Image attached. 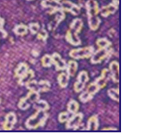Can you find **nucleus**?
Wrapping results in <instances>:
<instances>
[{"instance_id": "obj_20", "label": "nucleus", "mask_w": 156, "mask_h": 133, "mask_svg": "<svg viewBox=\"0 0 156 133\" xmlns=\"http://www.w3.org/2000/svg\"><path fill=\"white\" fill-rule=\"evenodd\" d=\"M107 73H108V69H103L102 72H101V76L97 78L95 82L99 85L101 88H102L105 87L107 84Z\"/></svg>"}, {"instance_id": "obj_5", "label": "nucleus", "mask_w": 156, "mask_h": 133, "mask_svg": "<svg viewBox=\"0 0 156 133\" xmlns=\"http://www.w3.org/2000/svg\"><path fill=\"white\" fill-rule=\"evenodd\" d=\"M101 87L95 81L94 83H90L89 85V87H87V90L80 95V101L82 103H87V102L90 101L93 97L94 95L99 91Z\"/></svg>"}, {"instance_id": "obj_31", "label": "nucleus", "mask_w": 156, "mask_h": 133, "mask_svg": "<svg viewBox=\"0 0 156 133\" xmlns=\"http://www.w3.org/2000/svg\"><path fill=\"white\" fill-rule=\"evenodd\" d=\"M28 29H30V32H31L32 34H36L39 32L40 29V26L39 25L38 23H30L28 25Z\"/></svg>"}, {"instance_id": "obj_35", "label": "nucleus", "mask_w": 156, "mask_h": 133, "mask_svg": "<svg viewBox=\"0 0 156 133\" xmlns=\"http://www.w3.org/2000/svg\"><path fill=\"white\" fill-rule=\"evenodd\" d=\"M113 3L119 5V0H113Z\"/></svg>"}, {"instance_id": "obj_8", "label": "nucleus", "mask_w": 156, "mask_h": 133, "mask_svg": "<svg viewBox=\"0 0 156 133\" xmlns=\"http://www.w3.org/2000/svg\"><path fill=\"white\" fill-rule=\"evenodd\" d=\"M60 7L64 12H69L74 15H79L80 12V7L69 0H64L60 2Z\"/></svg>"}, {"instance_id": "obj_12", "label": "nucleus", "mask_w": 156, "mask_h": 133, "mask_svg": "<svg viewBox=\"0 0 156 133\" xmlns=\"http://www.w3.org/2000/svg\"><path fill=\"white\" fill-rule=\"evenodd\" d=\"M17 118L16 115L13 112H10L5 116L4 123L3 125V128L5 131H10L14 127L16 123Z\"/></svg>"}, {"instance_id": "obj_25", "label": "nucleus", "mask_w": 156, "mask_h": 133, "mask_svg": "<svg viewBox=\"0 0 156 133\" xmlns=\"http://www.w3.org/2000/svg\"><path fill=\"white\" fill-rule=\"evenodd\" d=\"M34 108H36V110L46 111L48 110L50 107L48 103L46 101L38 100L34 103Z\"/></svg>"}, {"instance_id": "obj_2", "label": "nucleus", "mask_w": 156, "mask_h": 133, "mask_svg": "<svg viewBox=\"0 0 156 133\" xmlns=\"http://www.w3.org/2000/svg\"><path fill=\"white\" fill-rule=\"evenodd\" d=\"M83 27V22L79 18L74 19L70 25V29L67 31L65 38L66 42L74 46H78L81 44L79 37V33Z\"/></svg>"}, {"instance_id": "obj_36", "label": "nucleus", "mask_w": 156, "mask_h": 133, "mask_svg": "<svg viewBox=\"0 0 156 133\" xmlns=\"http://www.w3.org/2000/svg\"><path fill=\"white\" fill-rule=\"evenodd\" d=\"M54 1H55V2H60V1H62V0H54Z\"/></svg>"}, {"instance_id": "obj_24", "label": "nucleus", "mask_w": 156, "mask_h": 133, "mask_svg": "<svg viewBox=\"0 0 156 133\" xmlns=\"http://www.w3.org/2000/svg\"><path fill=\"white\" fill-rule=\"evenodd\" d=\"M79 109V104L75 100H71L67 104V111L70 114H75Z\"/></svg>"}, {"instance_id": "obj_19", "label": "nucleus", "mask_w": 156, "mask_h": 133, "mask_svg": "<svg viewBox=\"0 0 156 133\" xmlns=\"http://www.w3.org/2000/svg\"><path fill=\"white\" fill-rule=\"evenodd\" d=\"M28 70H29V67L26 63H20L15 70V76L18 78H20L22 76H23Z\"/></svg>"}, {"instance_id": "obj_23", "label": "nucleus", "mask_w": 156, "mask_h": 133, "mask_svg": "<svg viewBox=\"0 0 156 133\" xmlns=\"http://www.w3.org/2000/svg\"><path fill=\"white\" fill-rule=\"evenodd\" d=\"M13 32L17 35L23 36L26 35L28 33V27L24 24H19L17 25L14 28H13Z\"/></svg>"}, {"instance_id": "obj_3", "label": "nucleus", "mask_w": 156, "mask_h": 133, "mask_svg": "<svg viewBox=\"0 0 156 133\" xmlns=\"http://www.w3.org/2000/svg\"><path fill=\"white\" fill-rule=\"evenodd\" d=\"M48 115L46 111L37 110L34 115L29 117L26 122V127L29 129H36L43 127L48 119Z\"/></svg>"}, {"instance_id": "obj_34", "label": "nucleus", "mask_w": 156, "mask_h": 133, "mask_svg": "<svg viewBox=\"0 0 156 133\" xmlns=\"http://www.w3.org/2000/svg\"><path fill=\"white\" fill-rule=\"evenodd\" d=\"M103 131H117V129L114 127H108V128H105L102 129Z\"/></svg>"}, {"instance_id": "obj_21", "label": "nucleus", "mask_w": 156, "mask_h": 133, "mask_svg": "<svg viewBox=\"0 0 156 133\" xmlns=\"http://www.w3.org/2000/svg\"><path fill=\"white\" fill-rule=\"evenodd\" d=\"M51 85L50 82L46 80H41L38 82L37 84V91L40 92H48L50 91Z\"/></svg>"}, {"instance_id": "obj_14", "label": "nucleus", "mask_w": 156, "mask_h": 133, "mask_svg": "<svg viewBox=\"0 0 156 133\" xmlns=\"http://www.w3.org/2000/svg\"><path fill=\"white\" fill-rule=\"evenodd\" d=\"M117 9L118 5L113 3H111L109 4L102 7L99 12H101V16L104 17V18H107L108 16L113 14V13L116 12Z\"/></svg>"}, {"instance_id": "obj_18", "label": "nucleus", "mask_w": 156, "mask_h": 133, "mask_svg": "<svg viewBox=\"0 0 156 133\" xmlns=\"http://www.w3.org/2000/svg\"><path fill=\"white\" fill-rule=\"evenodd\" d=\"M78 63L75 61L70 60L69 61L66 66V73L69 77H74L75 75L78 70Z\"/></svg>"}, {"instance_id": "obj_9", "label": "nucleus", "mask_w": 156, "mask_h": 133, "mask_svg": "<svg viewBox=\"0 0 156 133\" xmlns=\"http://www.w3.org/2000/svg\"><path fill=\"white\" fill-rule=\"evenodd\" d=\"M50 14L55 15L54 19L50 23L48 27L50 30H54L56 28L57 26L63 21L64 18H65V13H64V12L62 9L60 8L56 10H54L52 12H50Z\"/></svg>"}, {"instance_id": "obj_6", "label": "nucleus", "mask_w": 156, "mask_h": 133, "mask_svg": "<svg viewBox=\"0 0 156 133\" xmlns=\"http://www.w3.org/2000/svg\"><path fill=\"white\" fill-rule=\"evenodd\" d=\"M89 80V75H88L87 71H83L80 72L77 77V81L74 85V91L76 93H79V92L82 91L85 87V85Z\"/></svg>"}, {"instance_id": "obj_30", "label": "nucleus", "mask_w": 156, "mask_h": 133, "mask_svg": "<svg viewBox=\"0 0 156 133\" xmlns=\"http://www.w3.org/2000/svg\"><path fill=\"white\" fill-rule=\"evenodd\" d=\"M41 61L42 65L44 67H51L52 65L53 64L52 56H50V55L48 54H46L44 56H43Z\"/></svg>"}, {"instance_id": "obj_22", "label": "nucleus", "mask_w": 156, "mask_h": 133, "mask_svg": "<svg viewBox=\"0 0 156 133\" xmlns=\"http://www.w3.org/2000/svg\"><path fill=\"white\" fill-rule=\"evenodd\" d=\"M58 82L60 87L65 88L68 86L69 82V76L66 73H61L58 76Z\"/></svg>"}, {"instance_id": "obj_7", "label": "nucleus", "mask_w": 156, "mask_h": 133, "mask_svg": "<svg viewBox=\"0 0 156 133\" xmlns=\"http://www.w3.org/2000/svg\"><path fill=\"white\" fill-rule=\"evenodd\" d=\"M111 52V49H99L96 52H94L90 59V62L93 64H98L102 62L109 55Z\"/></svg>"}, {"instance_id": "obj_27", "label": "nucleus", "mask_w": 156, "mask_h": 133, "mask_svg": "<svg viewBox=\"0 0 156 133\" xmlns=\"http://www.w3.org/2000/svg\"><path fill=\"white\" fill-rule=\"evenodd\" d=\"M26 98L30 101L31 103H34L35 102L39 100L40 93L38 92L34 91H30L29 93L27 94Z\"/></svg>"}, {"instance_id": "obj_26", "label": "nucleus", "mask_w": 156, "mask_h": 133, "mask_svg": "<svg viewBox=\"0 0 156 133\" xmlns=\"http://www.w3.org/2000/svg\"><path fill=\"white\" fill-rule=\"evenodd\" d=\"M97 45L99 49H107L111 45V43L107 38H100L97 40Z\"/></svg>"}, {"instance_id": "obj_33", "label": "nucleus", "mask_w": 156, "mask_h": 133, "mask_svg": "<svg viewBox=\"0 0 156 133\" xmlns=\"http://www.w3.org/2000/svg\"><path fill=\"white\" fill-rule=\"evenodd\" d=\"M48 37V33L46 32V30L44 29H42L40 31V32L38 33V35H37V38L40 40L45 41Z\"/></svg>"}, {"instance_id": "obj_17", "label": "nucleus", "mask_w": 156, "mask_h": 133, "mask_svg": "<svg viewBox=\"0 0 156 133\" xmlns=\"http://www.w3.org/2000/svg\"><path fill=\"white\" fill-rule=\"evenodd\" d=\"M34 77V72L32 69H29L23 76L19 78L18 84L22 86L26 85L29 81L32 80Z\"/></svg>"}, {"instance_id": "obj_29", "label": "nucleus", "mask_w": 156, "mask_h": 133, "mask_svg": "<svg viewBox=\"0 0 156 133\" xmlns=\"http://www.w3.org/2000/svg\"><path fill=\"white\" fill-rule=\"evenodd\" d=\"M31 104L32 103H30L28 98H26V97H25L22 98L20 100L18 106L21 110H26V109H28L30 107Z\"/></svg>"}, {"instance_id": "obj_1", "label": "nucleus", "mask_w": 156, "mask_h": 133, "mask_svg": "<svg viewBox=\"0 0 156 133\" xmlns=\"http://www.w3.org/2000/svg\"><path fill=\"white\" fill-rule=\"evenodd\" d=\"M85 6L90 29L93 31H96L101 24V19L98 17L100 11L99 3L96 0H88Z\"/></svg>"}, {"instance_id": "obj_10", "label": "nucleus", "mask_w": 156, "mask_h": 133, "mask_svg": "<svg viewBox=\"0 0 156 133\" xmlns=\"http://www.w3.org/2000/svg\"><path fill=\"white\" fill-rule=\"evenodd\" d=\"M84 115L81 112L74 114L72 117H70L69 120L66 121V128L67 129H76L79 127L83 121Z\"/></svg>"}, {"instance_id": "obj_28", "label": "nucleus", "mask_w": 156, "mask_h": 133, "mask_svg": "<svg viewBox=\"0 0 156 133\" xmlns=\"http://www.w3.org/2000/svg\"><path fill=\"white\" fill-rule=\"evenodd\" d=\"M108 97L111 98L112 99L119 102V88H110L107 91Z\"/></svg>"}, {"instance_id": "obj_32", "label": "nucleus", "mask_w": 156, "mask_h": 133, "mask_svg": "<svg viewBox=\"0 0 156 133\" xmlns=\"http://www.w3.org/2000/svg\"><path fill=\"white\" fill-rule=\"evenodd\" d=\"M69 118H70V115H69V112H62L59 114L58 121L60 122L63 123V122H65L69 120Z\"/></svg>"}, {"instance_id": "obj_38", "label": "nucleus", "mask_w": 156, "mask_h": 133, "mask_svg": "<svg viewBox=\"0 0 156 133\" xmlns=\"http://www.w3.org/2000/svg\"><path fill=\"white\" fill-rule=\"evenodd\" d=\"M0 103H1V100H0Z\"/></svg>"}, {"instance_id": "obj_4", "label": "nucleus", "mask_w": 156, "mask_h": 133, "mask_svg": "<svg viewBox=\"0 0 156 133\" xmlns=\"http://www.w3.org/2000/svg\"><path fill=\"white\" fill-rule=\"evenodd\" d=\"M94 52V47L93 46H88L83 47V48L71 50L69 53V55L74 59H83L91 57Z\"/></svg>"}, {"instance_id": "obj_11", "label": "nucleus", "mask_w": 156, "mask_h": 133, "mask_svg": "<svg viewBox=\"0 0 156 133\" xmlns=\"http://www.w3.org/2000/svg\"><path fill=\"white\" fill-rule=\"evenodd\" d=\"M51 56L52 59V63L55 65L56 69L57 71H64L66 69L67 64L66 61L62 59L59 53H54Z\"/></svg>"}, {"instance_id": "obj_37", "label": "nucleus", "mask_w": 156, "mask_h": 133, "mask_svg": "<svg viewBox=\"0 0 156 133\" xmlns=\"http://www.w3.org/2000/svg\"><path fill=\"white\" fill-rule=\"evenodd\" d=\"M28 1H32V0H28Z\"/></svg>"}, {"instance_id": "obj_16", "label": "nucleus", "mask_w": 156, "mask_h": 133, "mask_svg": "<svg viewBox=\"0 0 156 133\" xmlns=\"http://www.w3.org/2000/svg\"><path fill=\"white\" fill-rule=\"evenodd\" d=\"M99 118L97 115H94L91 116L87 122V130L88 131H97L99 128Z\"/></svg>"}, {"instance_id": "obj_15", "label": "nucleus", "mask_w": 156, "mask_h": 133, "mask_svg": "<svg viewBox=\"0 0 156 133\" xmlns=\"http://www.w3.org/2000/svg\"><path fill=\"white\" fill-rule=\"evenodd\" d=\"M41 5L44 8L50 9V12L61 8L60 2H57L54 0H42Z\"/></svg>"}, {"instance_id": "obj_13", "label": "nucleus", "mask_w": 156, "mask_h": 133, "mask_svg": "<svg viewBox=\"0 0 156 133\" xmlns=\"http://www.w3.org/2000/svg\"><path fill=\"white\" fill-rule=\"evenodd\" d=\"M109 71L112 80L115 83L119 81V64L117 61H112L109 65Z\"/></svg>"}]
</instances>
